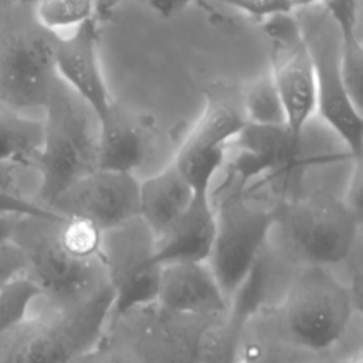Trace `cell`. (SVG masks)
I'll return each mask as SVG.
<instances>
[{
    "mask_svg": "<svg viewBox=\"0 0 363 363\" xmlns=\"http://www.w3.org/2000/svg\"><path fill=\"white\" fill-rule=\"evenodd\" d=\"M194 190L172 160L160 172L140 180L139 218L160 238L189 207Z\"/></svg>",
    "mask_w": 363,
    "mask_h": 363,
    "instance_id": "19",
    "label": "cell"
},
{
    "mask_svg": "<svg viewBox=\"0 0 363 363\" xmlns=\"http://www.w3.org/2000/svg\"><path fill=\"white\" fill-rule=\"evenodd\" d=\"M71 363H135L122 349L101 339L94 347L77 356Z\"/></svg>",
    "mask_w": 363,
    "mask_h": 363,
    "instance_id": "29",
    "label": "cell"
},
{
    "mask_svg": "<svg viewBox=\"0 0 363 363\" xmlns=\"http://www.w3.org/2000/svg\"><path fill=\"white\" fill-rule=\"evenodd\" d=\"M155 302L170 312L193 316L217 315L231 308L207 261L162 265Z\"/></svg>",
    "mask_w": 363,
    "mask_h": 363,
    "instance_id": "16",
    "label": "cell"
},
{
    "mask_svg": "<svg viewBox=\"0 0 363 363\" xmlns=\"http://www.w3.org/2000/svg\"><path fill=\"white\" fill-rule=\"evenodd\" d=\"M43 142V119L20 116L0 108V166L34 170Z\"/></svg>",
    "mask_w": 363,
    "mask_h": 363,
    "instance_id": "21",
    "label": "cell"
},
{
    "mask_svg": "<svg viewBox=\"0 0 363 363\" xmlns=\"http://www.w3.org/2000/svg\"><path fill=\"white\" fill-rule=\"evenodd\" d=\"M245 125L241 96L220 85L206 91L203 111L173 159L196 193L211 194L228 146Z\"/></svg>",
    "mask_w": 363,
    "mask_h": 363,
    "instance_id": "10",
    "label": "cell"
},
{
    "mask_svg": "<svg viewBox=\"0 0 363 363\" xmlns=\"http://www.w3.org/2000/svg\"><path fill=\"white\" fill-rule=\"evenodd\" d=\"M58 35L34 17L33 6L0 0V106L20 116L43 119L58 81Z\"/></svg>",
    "mask_w": 363,
    "mask_h": 363,
    "instance_id": "4",
    "label": "cell"
},
{
    "mask_svg": "<svg viewBox=\"0 0 363 363\" xmlns=\"http://www.w3.org/2000/svg\"><path fill=\"white\" fill-rule=\"evenodd\" d=\"M216 235V210L210 193H196L174 224L156 240V259L172 262H204Z\"/></svg>",
    "mask_w": 363,
    "mask_h": 363,
    "instance_id": "17",
    "label": "cell"
},
{
    "mask_svg": "<svg viewBox=\"0 0 363 363\" xmlns=\"http://www.w3.org/2000/svg\"><path fill=\"white\" fill-rule=\"evenodd\" d=\"M228 363H238V357L234 359V360H231V362H228Z\"/></svg>",
    "mask_w": 363,
    "mask_h": 363,
    "instance_id": "35",
    "label": "cell"
},
{
    "mask_svg": "<svg viewBox=\"0 0 363 363\" xmlns=\"http://www.w3.org/2000/svg\"><path fill=\"white\" fill-rule=\"evenodd\" d=\"M313 360L318 359L289 349L251 320H242L238 339V363H311Z\"/></svg>",
    "mask_w": 363,
    "mask_h": 363,
    "instance_id": "22",
    "label": "cell"
},
{
    "mask_svg": "<svg viewBox=\"0 0 363 363\" xmlns=\"http://www.w3.org/2000/svg\"><path fill=\"white\" fill-rule=\"evenodd\" d=\"M111 309L112 292L78 305L40 295L27 318L0 336V363H71L102 339Z\"/></svg>",
    "mask_w": 363,
    "mask_h": 363,
    "instance_id": "5",
    "label": "cell"
},
{
    "mask_svg": "<svg viewBox=\"0 0 363 363\" xmlns=\"http://www.w3.org/2000/svg\"><path fill=\"white\" fill-rule=\"evenodd\" d=\"M325 0H291L294 11L299 10V9H306V7H312V6H318L322 4Z\"/></svg>",
    "mask_w": 363,
    "mask_h": 363,
    "instance_id": "33",
    "label": "cell"
},
{
    "mask_svg": "<svg viewBox=\"0 0 363 363\" xmlns=\"http://www.w3.org/2000/svg\"><path fill=\"white\" fill-rule=\"evenodd\" d=\"M147 147V122L113 101L108 112L98 119V169L136 174Z\"/></svg>",
    "mask_w": 363,
    "mask_h": 363,
    "instance_id": "18",
    "label": "cell"
},
{
    "mask_svg": "<svg viewBox=\"0 0 363 363\" xmlns=\"http://www.w3.org/2000/svg\"><path fill=\"white\" fill-rule=\"evenodd\" d=\"M269 41V77L281 98L286 128L302 138L316 113V84L311 54L295 11L262 20Z\"/></svg>",
    "mask_w": 363,
    "mask_h": 363,
    "instance_id": "12",
    "label": "cell"
},
{
    "mask_svg": "<svg viewBox=\"0 0 363 363\" xmlns=\"http://www.w3.org/2000/svg\"><path fill=\"white\" fill-rule=\"evenodd\" d=\"M247 123L259 126L286 125L285 111L269 74L258 78L241 95Z\"/></svg>",
    "mask_w": 363,
    "mask_h": 363,
    "instance_id": "24",
    "label": "cell"
},
{
    "mask_svg": "<svg viewBox=\"0 0 363 363\" xmlns=\"http://www.w3.org/2000/svg\"><path fill=\"white\" fill-rule=\"evenodd\" d=\"M58 79L65 84L101 119L111 108V98L98 54L95 18L58 37L55 51Z\"/></svg>",
    "mask_w": 363,
    "mask_h": 363,
    "instance_id": "15",
    "label": "cell"
},
{
    "mask_svg": "<svg viewBox=\"0 0 363 363\" xmlns=\"http://www.w3.org/2000/svg\"><path fill=\"white\" fill-rule=\"evenodd\" d=\"M139 184L135 173L96 169L61 194L50 210L84 218L105 233L139 217Z\"/></svg>",
    "mask_w": 363,
    "mask_h": 363,
    "instance_id": "14",
    "label": "cell"
},
{
    "mask_svg": "<svg viewBox=\"0 0 363 363\" xmlns=\"http://www.w3.org/2000/svg\"><path fill=\"white\" fill-rule=\"evenodd\" d=\"M26 272L27 261L21 248L13 240L0 244V294L10 282L26 275Z\"/></svg>",
    "mask_w": 363,
    "mask_h": 363,
    "instance_id": "27",
    "label": "cell"
},
{
    "mask_svg": "<svg viewBox=\"0 0 363 363\" xmlns=\"http://www.w3.org/2000/svg\"><path fill=\"white\" fill-rule=\"evenodd\" d=\"M21 217H24V216L0 211V244L11 240L16 225L18 224Z\"/></svg>",
    "mask_w": 363,
    "mask_h": 363,
    "instance_id": "32",
    "label": "cell"
},
{
    "mask_svg": "<svg viewBox=\"0 0 363 363\" xmlns=\"http://www.w3.org/2000/svg\"><path fill=\"white\" fill-rule=\"evenodd\" d=\"M211 201L216 235L207 264L231 306L268 240L275 206L257 203L235 187Z\"/></svg>",
    "mask_w": 363,
    "mask_h": 363,
    "instance_id": "8",
    "label": "cell"
},
{
    "mask_svg": "<svg viewBox=\"0 0 363 363\" xmlns=\"http://www.w3.org/2000/svg\"><path fill=\"white\" fill-rule=\"evenodd\" d=\"M98 169V119L60 79L43 116V142L34 163V200L54 201Z\"/></svg>",
    "mask_w": 363,
    "mask_h": 363,
    "instance_id": "6",
    "label": "cell"
},
{
    "mask_svg": "<svg viewBox=\"0 0 363 363\" xmlns=\"http://www.w3.org/2000/svg\"><path fill=\"white\" fill-rule=\"evenodd\" d=\"M306 41L316 84V113L346 146L349 156L363 152V115L353 102L340 69L337 30L320 4L295 10Z\"/></svg>",
    "mask_w": 363,
    "mask_h": 363,
    "instance_id": "9",
    "label": "cell"
},
{
    "mask_svg": "<svg viewBox=\"0 0 363 363\" xmlns=\"http://www.w3.org/2000/svg\"><path fill=\"white\" fill-rule=\"evenodd\" d=\"M303 136L295 138L286 125L259 126L247 123L230 143L225 164H228V187H235L251 196L258 186L289 177L316 159L305 157Z\"/></svg>",
    "mask_w": 363,
    "mask_h": 363,
    "instance_id": "13",
    "label": "cell"
},
{
    "mask_svg": "<svg viewBox=\"0 0 363 363\" xmlns=\"http://www.w3.org/2000/svg\"><path fill=\"white\" fill-rule=\"evenodd\" d=\"M101 258L112 291L109 319L155 302L162 265L156 259V240L139 217L102 233Z\"/></svg>",
    "mask_w": 363,
    "mask_h": 363,
    "instance_id": "11",
    "label": "cell"
},
{
    "mask_svg": "<svg viewBox=\"0 0 363 363\" xmlns=\"http://www.w3.org/2000/svg\"><path fill=\"white\" fill-rule=\"evenodd\" d=\"M362 329V326L354 328L332 353L311 363H356L363 360Z\"/></svg>",
    "mask_w": 363,
    "mask_h": 363,
    "instance_id": "28",
    "label": "cell"
},
{
    "mask_svg": "<svg viewBox=\"0 0 363 363\" xmlns=\"http://www.w3.org/2000/svg\"><path fill=\"white\" fill-rule=\"evenodd\" d=\"M244 319L289 349L319 359L362 323V305L333 269L302 267L274 303Z\"/></svg>",
    "mask_w": 363,
    "mask_h": 363,
    "instance_id": "2",
    "label": "cell"
},
{
    "mask_svg": "<svg viewBox=\"0 0 363 363\" xmlns=\"http://www.w3.org/2000/svg\"><path fill=\"white\" fill-rule=\"evenodd\" d=\"M162 17H173L190 4L201 0H143ZM244 11L248 16L265 20L281 14L288 9V0H213Z\"/></svg>",
    "mask_w": 363,
    "mask_h": 363,
    "instance_id": "26",
    "label": "cell"
},
{
    "mask_svg": "<svg viewBox=\"0 0 363 363\" xmlns=\"http://www.w3.org/2000/svg\"><path fill=\"white\" fill-rule=\"evenodd\" d=\"M13 1H17V3H23V4H28V6H33L35 3V0H13Z\"/></svg>",
    "mask_w": 363,
    "mask_h": 363,
    "instance_id": "34",
    "label": "cell"
},
{
    "mask_svg": "<svg viewBox=\"0 0 363 363\" xmlns=\"http://www.w3.org/2000/svg\"><path fill=\"white\" fill-rule=\"evenodd\" d=\"M353 163L354 167L352 170V177L342 199L349 208H352L357 216L362 217V157L353 159Z\"/></svg>",
    "mask_w": 363,
    "mask_h": 363,
    "instance_id": "30",
    "label": "cell"
},
{
    "mask_svg": "<svg viewBox=\"0 0 363 363\" xmlns=\"http://www.w3.org/2000/svg\"><path fill=\"white\" fill-rule=\"evenodd\" d=\"M213 316L174 313L150 302L111 318L102 339L135 363H200L203 332Z\"/></svg>",
    "mask_w": 363,
    "mask_h": 363,
    "instance_id": "7",
    "label": "cell"
},
{
    "mask_svg": "<svg viewBox=\"0 0 363 363\" xmlns=\"http://www.w3.org/2000/svg\"><path fill=\"white\" fill-rule=\"evenodd\" d=\"M0 108H1V106H0Z\"/></svg>",
    "mask_w": 363,
    "mask_h": 363,
    "instance_id": "36",
    "label": "cell"
},
{
    "mask_svg": "<svg viewBox=\"0 0 363 363\" xmlns=\"http://www.w3.org/2000/svg\"><path fill=\"white\" fill-rule=\"evenodd\" d=\"M43 295L27 277H18L0 294V336L20 325L28 315L33 302Z\"/></svg>",
    "mask_w": 363,
    "mask_h": 363,
    "instance_id": "25",
    "label": "cell"
},
{
    "mask_svg": "<svg viewBox=\"0 0 363 363\" xmlns=\"http://www.w3.org/2000/svg\"><path fill=\"white\" fill-rule=\"evenodd\" d=\"M101 238L102 231L92 223L58 213L24 216L11 235L26 257V275L44 298L60 305L85 303L112 292Z\"/></svg>",
    "mask_w": 363,
    "mask_h": 363,
    "instance_id": "1",
    "label": "cell"
},
{
    "mask_svg": "<svg viewBox=\"0 0 363 363\" xmlns=\"http://www.w3.org/2000/svg\"><path fill=\"white\" fill-rule=\"evenodd\" d=\"M122 1L123 0H94V18L96 23L111 18Z\"/></svg>",
    "mask_w": 363,
    "mask_h": 363,
    "instance_id": "31",
    "label": "cell"
},
{
    "mask_svg": "<svg viewBox=\"0 0 363 363\" xmlns=\"http://www.w3.org/2000/svg\"><path fill=\"white\" fill-rule=\"evenodd\" d=\"M320 6L337 30L342 75L353 102L362 109L363 43L359 0H325Z\"/></svg>",
    "mask_w": 363,
    "mask_h": 363,
    "instance_id": "20",
    "label": "cell"
},
{
    "mask_svg": "<svg viewBox=\"0 0 363 363\" xmlns=\"http://www.w3.org/2000/svg\"><path fill=\"white\" fill-rule=\"evenodd\" d=\"M267 242L298 268L333 269L362 247V217L330 191L288 196L275 204Z\"/></svg>",
    "mask_w": 363,
    "mask_h": 363,
    "instance_id": "3",
    "label": "cell"
},
{
    "mask_svg": "<svg viewBox=\"0 0 363 363\" xmlns=\"http://www.w3.org/2000/svg\"><path fill=\"white\" fill-rule=\"evenodd\" d=\"M33 13L41 27L61 37L94 18V0H35Z\"/></svg>",
    "mask_w": 363,
    "mask_h": 363,
    "instance_id": "23",
    "label": "cell"
}]
</instances>
